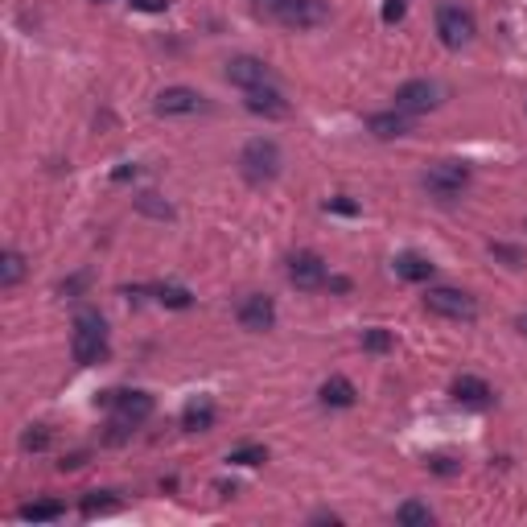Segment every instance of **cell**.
I'll return each mask as SVG.
<instances>
[{
  "label": "cell",
  "instance_id": "cell-1",
  "mask_svg": "<svg viewBox=\"0 0 527 527\" xmlns=\"http://www.w3.org/2000/svg\"><path fill=\"white\" fill-rule=\"evenodd\" d=\"M70 350H75V363L83 366H95L99 358L108 355V325H103V317L95 309H78Z\"/></svg>",
  "mask_w": 527,
  "mask_h": 527
},
{
  "label": "cell",
  "instance_id": "cell-2",
  "mask_svg": "<svg viewBox=\"0 0 527 527\" xmlns=\"http://www.w3.org/2000/svg\"><path fill=\"white\" fill-rule=\"evenodd\" d=\"M280 144L276 140H268V136H256V140H248L243 144V152H239V173L248 177L251 185H264V182H272L280 173Z\"/></svg>",
  "mask_w": 527,
  "mask_h": 527
},
{
  "label": "cell",
  "instance_id": "cell-3",
  "mask_svg": "<svg viewBox=\"0 0 527 527\" xmlns=\"http://www.w3.org/2000/svg\"><path fill=\"white\" fill-rule=\"evenodd\" d=\"M420 185L429 190L437 202H453V198H462L470 190V169L462 161H437L432 169H424Z\"/></svg>",
  "mask_w": 527,
  "mask_h": 527
},
{
  "label": "cell",
  "instance_id": "cell-4",
  "mask_svg": "<svg viewBox=\"0 0 527 527\" xmlns=\"http://www.w3.org/2000/svg\"><path fill=\"white\" fill-rule=\"evenodd\" d=\"M111 404V429H136L152 416V396L149 391H108Z\"/></svg>",
  "mask_w": 527,
  "mask_h": 527
},
{
  "label": "cell",
  "instance_id": "cell-5",
  "mask_svg": "<svg viewBox=\"0 0 527 527\" xmlns=\"http://www.w3.org/2000/svg\"><path fill=\"white\" fill-rule=\"evenodd\" d=\"M424 309L437 317H453V322H473L478 317V301L462 289H429L424 292Z\"/></svg>",
  "mask_w": 527,
  "mask_h": 527
},
{
  "label": "cell",
  "instance_id": "cell-6",
  "mask_svg": "<svg viewBox=\"0 0 527 527\" xmlns=\"http://www.w3.org/2000/svg\"><path fill=\"white\" fill-rule=\"evenodd\" d=\"M473 33H478V25H473V17L462 4H445V9L437 12V37H441V45L462 50V45L473 42Z\"/></svg>",
  "mask_w": 527,
  "mask_h": 527
},
{
  "label": "cell",
  "instance_id": "cell-7",
  "mask_svg": "<svg viewBox=\"0 0 527 527\" xmlns=\"http://www.w3.org/2000/svg\"><path fill=\"white\" fill-rule=\"evenodd\" d=\"M276 21L284 29H317V25L330 21V4L325 0H284Z\"/></svg>",
  "mask_w": 527,
  "mask_h": 527
},
{
  "label": "cell",
  "instance_id": "cell-8",
  "mask_svg": "<svg viewBox=\"0 0 527 527\" xmlns=\"http://www.w3.org/2000/svg\"><path fill=\"white\" fill-rule=\"evenodd\" d=\"M152 108H157V116H198V111H206V95L194 86H165Z\"/></svg>",
  "mask_w": 527,
  "mask_h": 527
},
{
  "label": "cell",
  "instance_id": "cell-9",
  "mask_svg": "<svg viewBox=\"0 0 527 527\" xmlns=\"http://www.w3.org/2000/svg\"><path fill=\"white\" fill-rule=\"evenodd\" d=\"M441 103V86L429 83V78H412L396 91V108L408 111V116H420V111H432Z\"/></svg>",
  "mask_w": 527,
  "mask_h": 527
},
{
  "label": "cell",
  "instance_id": "cell-10",
  "mask_svg": "<svg viewBox=\"0 0 527 527\" xmlns=\"http://www.w3.org/2000/svg\"><path fill=\"white\" fill-rule=\"evenodd\" d=\"M239 325L251 333L272 330V325H276V305H272V297H264V292L243 297V301H239Z\"/></svg>",
  "mask_w": 527,
  "mask_h": 527
},
{
  "label": "cell",
  "instance_id": "cell-11",
  "mask_svg": "<svg viewBox=\"0 0 527 527\" xmlns=\"http://www.w3.org/2000/svg\"><path fill=\"white\" fill-rule=\"evenodd\" d=\"M289 280L297 284V289H322L325 284V264L317 251H297V256H289Z\"/></svg>",
  "mask_w": 527,
  "mask_h": 527
},
{
  "label": "cell",
  "instance_id": "cell-12",
  "mask_svg": "<svg viewBox=\"0 0 527 527\" xmlns=\"http://www.w3.org/2000/svg\"><path fill=\"white\" fill-rule=\"evenodd\" d=\"M226 83L243 86V91L264 86V83H268V66L259 62V58H251V54H235L231 62H226Z\"/></svg>",
  "mask_w": 527,
  "mask_h": 527
},
{
  "label": "cell",
  "instance_id": "cell-13",
  "mask_svg": "<svg viewBox=\"0 0 527 527\" xmlns=\"http://www.w3.org/2000/svg\"><path fill=\"white\" fill-rule=\"evenodd\" d=\"M243 108L251 111V116H268V119H280V116H289V99L280 95L276 86H251L248 99H243Z\"/></svg>",
  "mask_w": 527,
  "mask_h": 527
},
{
  "label": "cell",
  "instance_id": "cell-14",
  "mask_svg": "<svg viewBox=\"0 0 527 527\" xmlns=\"http://www.w3.org/2000/svg\"><path fill=\"white\" fill-rule=\"evenodd\" d=\"M490 383L478 375H462V379H453V399L457 404H473V408H482V404H490Z\"/></svg>",
  "mask_w": 527,
  "mask_h": 527
},
{
  "label": "cell",
  "instance_id": "cell-15",
  "mask_svg": "<svg viewBox=\"0 0 527 527\" xmlns=\"http://www.w3.org/2000/svg\"><path fill=\"white\" fill-rule=\"evenodd\" d=\"M317 396H322L325 408H350L358 391H355V383H350L346 375H330V379L322 383V391H317Z\"/></svg>",
  "mask_w": 527,
  "mask_h": 527
},
{
  "label": "cell",
  "instance_id": "cell-16",
  "mask_svg": "<svg viewBox=\"0 0 527 527\" xmlns=\"http://www.w3.org/2000/svg\"><path fill=\"white\" fill-rule=\"evenodd\" d=\"M366 128L375 132L379 140H396V136H404L408 132V111H375V116L366 119Z\"/></svg>",
  "mask_w": 527,
  "mask_h": 527
},
{
  "label": "cell",
  "instance_id": "cell-17",
  "mask_svg": "<svg viewBox=\"0 0 527 527\" xmlns=\"http://www.w3.org/2000/svg\"><path fill=\"white\" fill-rule=\"evenodd\" d=\"M25 276V256L17 248H4L0 256V289H17Z\"/></svg>",
  "mask_w": 527,
  "mask_h": 527
},
{
  "label": "cell",
  "instance_id": "cell-18",
  "mask_svg": "<svg viewBox=\"0 0 527 527\" xmlns=\"http://www.w3.org/2000/svg\"><path fill=\"white\" fill-rule=\"evenodd\" d=\"M396 276H404V280H429L432 276V264L424 256H396Z\"/></svg>",
  "mask_w": 527,
  "mask_h": 527
},
{
  "label": "cell",
  "instance_id": "cell-19",
  "mask_svg": "<svg viewBox=\"0 0 527 527\" xmlns=\"http://www.w3.org/2000/svg\"><path fill=\"white\" fill-rule=\"evenodd\" d=\"M182 424L190 432H206L210 429V424H215V404H190V408H185V416H182Z\"/></svg>",
  "mask_w": 527,
  "mask_h": 527
},
{
  "label": "cell",
  "instance_id": "cell-20",
  "mask_svg": "<svg viewBox=\"0 0 527 527\" xmlns=\"http://www.w3.org/2000/svg\"><path fill=\"white\" fill-rule=\"evenodd\" d=\"M21 519L25 523H50V519H62V503H25L21 506Z\"/></svg>",
  "mask_w": 527,
  "mask_h": 527
},
{
  "label": "cell",
  "instance_id": "cell-21",
  "mask_svg": "<svg viewBox=\"0 0 527 527\" xmlns=\"http://www.w3.org/2000/svg\"><path fill=\"white\" fill-rule=\"evenodd\" d=\"M226 462L231 465H264L268 462V449H264V445H239V449L226 453Z\"/></svg>",
  "mask_w": 527,
  "mask_h": 527
},
{
  "label": "cell",
  "instance_id": "cell-22",
  "mask_svg": "<svg viewBox=\"0 0 527 527\" xmlns=\"http://www.w3.org/2000/svg\"><path fill=\"white\" fill-rule=\"evenodd\" d=\"M396 519H399L404 527H429V523H432V511H429L424 503H404V506L396 511Z\"/></svg>",
  "mask_w": 527,
  "mask_h": 527
},
{
  "label": "cell",
  "instance_id": "cell-23",
  "mask_svg": "<svg viewBox=\"0 0 527 527\" xmlns=\"http://www.w3.org/2000/svg\"><path fill=\"white\" fill-rule=\"evenodd\" d=\"M157 301L169 305V309H190L194 297H190V289H182V284H161V289H157Z\"/></svg>",
  "mask_w": 527,
  "mask_h": 527
},
{
  "label": "cell",
  "instance_id": "cell-24",
  "mask_svg": "<svg viewBox=\"0 0 527 527\" xmlns=\"http://www.w3.org/2000/svg\"><path fill=\"white\" fill-rule=\"evenodd\" d=\"M363 346H366V350H375V355H383V350H391V333L375 325V330L363 333Z\"/></svg>",
  "mask_w": 527,
  "mask_h": 527
},
{
  "label": "cell",
  "instance_id": "cell-25",
  "mask_svg": "<svg viewBox=\"0 0 527 527\" xmlns=\"http://www.w3.org/2000/svg\"><path fill=\"white\" fill-rule=\"evenodd\" d=\"M136 206H140V210H149V215H157V218H169V215H173L169 206L157 202V194H140V198H136Z\"/></svg>",
  "mask_w": 527,
  "mask_h": 527
},
{
  "label": "cell",
  "instance_id": "cell-26",
  "mask_svg": "<svg viewBox=\"0 0 527 527\" xmlns=\"http://www.w3.org/2000/svg\"><path fill=\"white\" fill-rule=\"evenodd\" d=\"M404 9H408V0H383V21L396 25L404 17Z\"/></svg>",
  "mask_w": 527,
  "mask_h": 527
},
{
  "label": "cell",
  "instance_id": "cell-27",
  "mask_svg": "<svg viewBox=\"0 0 527 527\" xmlns=\"http://www.w3.org/2000/svg\"><path fill=\"white\" fill-rule=\"evenodd\" d=\"M116 506V498H86L83 503V515L91 519V515H99V511H111Z\"/></svg>",
  "mask_w": 527,
  "mask_h": 527
},
{
  "label": "cell",
  "instance_id": "cell-28",
  "mask_svg": "<svg viewBox=\"0 0 527 527\" xmlns=\"http://www.w3.org/2000/svg\"><path fill=\"white\" fill-rule=\"evenodd\" d=\"M132 9H140V12H165V9H169V0H132Z\"/></svg>",
  "mask_w": 527,
  "mask_h": 527
},
{
  "label": "cell",
  "instance_id": "cell-29",
  "mask_svg": "<svg viewBox=\"0 0 527 527\" xmlns=\"http://www.w3.org/2000/svg\"><path fill=\"white\" fill-rule=\"evenodd\" d=\"M251 4H256V12H264V17H272V21H276V12H280V4H284V0H251Z\"/></svg>",
  "mask_w": 527,
  "mask_h": 527
},
{
  "label": "cell",
  "instance_id": "cell-30",
  "mask_svg": "<svg viewBox=\"0 0 527 527\" xmlns=\"http://www.w3.org/2000/svg\"><path fill=\"white\" fill-rule=\"evenodd\" d=\"M45 441H50V437H45V432H25V449H45Z\"/></svg>",
  "mask_w": 527,
  "mask_h": 527
},
{
  "label": "cell",
  "instance_id": "cell-31",
  "mask_svg": "<svg viewBox=\"0 0 527 527\" xmlns=\"http://www.w3.org/2000/svg\"><path fill=\"white\" fill-rule=\"evenodd\" d=\"M330 206H333V210H342V215H355V210H358V206H355V202H346V198H333Z\"/></svg>",
  "mask_w": 527,
  "mask_h": 527
},
{
  "label": "cell",
  "instance_id": "cell-32",
  "mask_svg": "<svg viewBox=\"0 0 527 527\" xmlns=\"http://www.w3.org/2000/svg\"><path fill=\"white\" fill-rule=\"evenodd\" d=\"M515 330H519V333H523V338H527V313H519V317H515Z\"/></svg>",
  "mask_w": 527,
  "mask_h": 527
},
{
  "label": "cell",
  "instance_id": "cell-33",
  "mask_svg": "<svg viewBox=\"0 0 527 527\" xmlns=\"http://www.w3.org/2000/svg\"><path fill=\"white\" fill-rule=\"evenodd\" d=\"M95 4H108V0H95Z\"/></svg>",
  "mask_w": 527,
  "mask_h": 527
}]
</instances>
